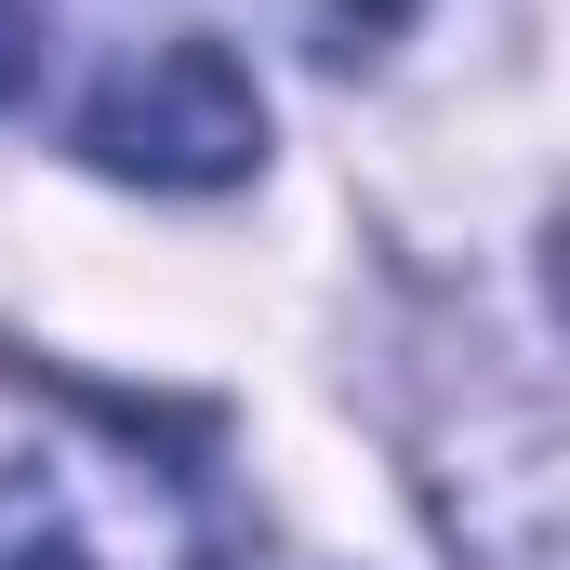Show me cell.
Wrapping results in <instances>:
<instances>
[{
  "instance_id": "obj_1",
  "label": "cell",
  "mask_w": 570,
  "mask_h": 570,
  "mask_svg": "<svg viewBox=\"0 0 570 570\" xmlns=\"http://www.w3.org/2000/svg\"><path fill=\"white\" fill-rule=\"evenodd\" d=\"M239 531L199 464L146 451L134 425L0 451V570H226Z\"/></svg>"
},
{
  "instance_id": "obj_3",
  "label": "cell",
  "mask_w": 570,
  "mask_h": 570,
  "mask_svg": "<svg viewBox=\"0 0 570 570\" xmlns=\"http://www.w3.org/2000/svg\"><path fill=\"white\" fill-rule=\"evenodd\" d=\"M253 13H279L318 67H372V53H385V40H399L425 0H253Z\"/></svg>"
},
{
  "instance_id": "obj_2",
  "label": "cell",
  "mask_w": 570,
  "mask_h": 570,
  "mask_svg": "<svg viewBox=\"0 0 570 570\" xmlns=\"http://www.w3.org/2000/svg\"><path fill=\"white\" fill-rule=\"evenodd\" d=\"M67 146H80L94 173H120V186H239V173L266 159V94H253V67H239L213 27L159 13V27H134V40L94 67Z\"/></svg>"
},
{
  "instance_id": "obj_4",
  "label": "cell",
  "mask_w": 570,
  "mask_h": 570,
  "mask_svg": "<svg viewBox=\"0 0 570 570\" xmlns=\"http://www.w3.org/2000/svg\"><path fill=\"white\" fill-rule=\"evenodd\" d=\"M27 80H40V13H27V0H0V107H13Z\"/></svg>"
}]
</instances>
